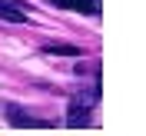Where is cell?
<instances>
[{"label":"cell","mask_w":146,"mask_h":136,"mask_svg":"<svg viewBox=\"0 0 146 136\" xmlns=\"http://www.w3.org/2000/svg\"><path fill=\"white\" fill-rule=\"evenodd\" d=\"M100 103V86H83L80 93H73L70 100V113H66V126H90V116Z\"/></svg>","instance_id":"obj_1"},{"label":"cell","mask_w":146,"mask_h":136,"mask_svg":"<svg viewBox=\"0 0 146 136\" xmlns=\"http://www.w3.org/2000/svg\"><path fill=\"white\" fill-rule=\"evenodd\" d=\"M53 7H63V10H80V13H100V0H50Z\"/></svg>","instance_id":"obj_2"},{"label":"cell","mask_w":146,"mask_h":136,"mask_svg":"<svg viewBox=\"0 0 146 136\" xmlns=\"http://www.w3.org/2000/svg\"><path fill=\"white\" fill-rule=\"evenodd\" d=\"M0 20L23 23V20H27V13H23V10H20V3H13V0H0Z\"/></svg>","instance_id":"obj_3"},{"label":"cell","mask_w":146,"mask_h":136,"mask_svg":"<svg viewBox=\"0 0 146 136\" xmlns=\"http://www.w3.org/2000/svg\"><path fill=\"white\" fill-rule=\"evenodd\" d=\"M46 53H53V56H83V50L73 46V43H50Z\"/></svg>","instance_id":"obj_4"}]
</instances>
